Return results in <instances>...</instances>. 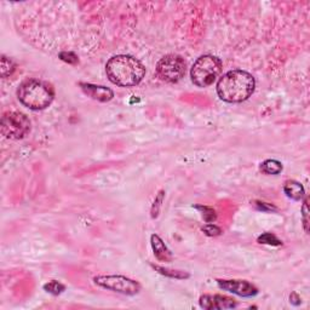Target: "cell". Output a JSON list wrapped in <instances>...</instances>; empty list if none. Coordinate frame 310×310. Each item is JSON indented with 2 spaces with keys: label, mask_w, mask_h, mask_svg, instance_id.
<instances>
[{
  "label": "cell",
  "mask_w": 310,
  "mask_h": 310,
  "mask_svg": "<svg viewBox=\"0 0 310 310\" xmlns=\"http://www.w3.org/2000/svg\"><path fill=\"white\" fill-rule=\"evenodd\" d=\"M256 80L246 70H229L217 82V94L220 100L228 103L244 102L252 96Z\"/></svg>",
  "instance_id": "6da1fadb"
},
{
  "label": "cell",
  "mask_w": 310,
  "mask_h": 310,
  "mask_svg": "<svg viewBox=\"0 0 310 310\" xmlns=\"http://www.w3.org/2000/svg\"><path fill=\"white\" fill-rule=\"evenodd\" d=\"M106 73L110 81L122 87H132L140 84L146 75L143 63L130 55H118L109 58Z\"/></svg>",
  "instance_id": "7a4b0ae2"
},
{
  "label": "cell",
  "mask_w": 310,
  "mask_h": 310,
  "mask_svg": "<svg viewBox=\"0 0 310 310\" xmlns=\"http://www.w3.org/2000/svg\"><path fill=\"white\" fill-rule=\"evenodd\" d=\"M17 97L20 102L32 110L48 108L55 97L54 87L49 82L28 79L18 86Z\"/></svg>",
  "instance_id": "3957f363"
},
{
  "label": "cell",
  "mask_w": 310,
  "mask_h": 310,
  "mask_svg": "<svg viewBox=\"0 0 310 310\" xmlns=\"http://www.w3.org/2000/svg\"><path fill=\"white\" fill-rule=\"evenodd\" d=\"M223 68L222 61L212 55L200 56L190 69V78L198 87L211 86L218 78Z\"/></svg>",
  "instance_id": "277c9868"
},
{
  "label": "cell",
  "mask_w": 310,
  "mask_h": 310,
  "mask_svg": "<svg viewBox=\"0 0 310 310\" xmlns=\"http://www.w3.org/2000/svg\"><path fill=\"white\" fill-rule=\"evenodd\" d=\"M187 64L180 55H166L159 61L156 64V75L160 78L162 81L170 82V84H176V82L182 80V78L186 74Z\"/></svg>",
  "instance_id": "5b68a950"
},
{
  "label": "cell",
  "mask_w": 310,
  "mask_h": 310,
  "mask_svg": "<svg viewBox=\"0 0 310 310\" xmlns=\"http://www.w3.org/2000/svg\"><path fill=\"white\" fill-rule=\"evenodd\" d=\"M30 132V120L21 112H6L2 116V134L9 140H22Z\"/></svg>",
  "instance_id": "8992f818"
},
{
  "label": "cell",
  "mask_w": 310,
  "mask_h": 310,
  "mask_svg": "<svg viewBox=\"0 0 310 310\" xmlns=\"http://www.w3.org/2000/svg\"><path fill=\"white\" fill-rule=\"evenodd\" d=\"M94 281L98 286L106 290L126 294V296H135L141 291L140 282L122 275H98L95 276Z\"/></svg>",
  "instance_id": "52a82bcc"
},
{
  "label": "cell",
  "mask_w": 310,
  "mask_h": 310,
  "mask_svg": "<svg viewBox=\"0 0 310 310\" xmlns=\"http://www.w3.org/2000/svg\"><path fill=\"white\" fill-rule=\"evenodd\" d=\"M217 284L220 290L240 297H254L258 293V288L246 280H217Z\"/></svg>",
  "instance_id": "ba28073f"
},
{
  "label": "cell",
  "mask_w": 310,
  "mask_h": 310,
  "mask_svg": "<svg viewBox=\"0 0 310 310\" xmlns=\"http://www.w3.org/2000/svg\"><path fill=\"white\" fill-rule=\"evenodd\" d=\"M201 308L206 310H220V309H233L236 308L238 303L230 297L222 296V294H204L200 297Z\"/></svg>",
  "instance_id": "9c48e42d"
},
{
  "label": "cell",
  "mask_w": 310,
  "mask_h": 310,
  "mask_svg": "<svg viewBox=\"0 0 310 310\" xmlns=\"http://www.w3.org/2000/svg\"><path fill=\"white\" fill-rule=\"evenodd\" d=\"M81 90L86 96L91 97L92 100H96L98 102H109L114 97V92L106 86H100V85L88 84V82H80Z\"/></svg>",
  "instance_id": "30bf717a"
},
{
  "label": "cell",
  "mask_w": 310,
  "mask_h": 310,
  "mask_svg": "<svg viewBox=\"0 0 310 310\" xmlns=\"http://www.w3.org/2000/svg\"><path fill=\"white\" fill-rule=\"evenodd\" d=\"M150 245H152L154 256L160 260V262H171V260H172V253L168 250L160 236L156 234H153L150 236Z\"/></svg>",
  "instance_id": "8fae6325"
},
{
  "label": "cell",
  "mask_w": 310,
  "mask_h": 310,
  "mask_svg": "<svg viewBox=\"0 0 310 310\" xmlns=\"http://www.w3.org/2000/svg\"><path fill=\"white\" fill-rule=\"evenodd\" d=\"M284 192L287 195V198L292 199L294 201L302 200L305 195L304 187L294 180H288L285 182Z\"/></svg>",
  "instance_id": "7c38bea8"
},
{
  "label": "cell",
  "mask_w": 310,
  "mask_h": 310,
  "mask_svg": "<svg viewBox=\"0 0 310 310\" xmlns=\"http://www.w3.org/2000/svg\"><path fill=\"white\" fill-rule=\"evenodd\" d=\"M152 268H154L159 274L167 276V278L171 279H178V280H183V279H189L190 274L187 272H183V270H174V269H168L164 268V267H159L152 264Z\"/></svg>",
  "instance_id": "4fadbf2b"
},
{
  "label": "cell",
  "mask_w": 310,
  "mask_h": 310,
  "mask_svg": "<svg viewBox=\"0 0 310 310\" xmlns=\"http://www.w3.org/2000/svg\"><path fill=\"white\" fill-rule=\"evenodd\" d=\"M282 164L274 159H268L260 164V171L265 174H279L282 171Z\"/></svg>",
  "instance_id": "5bb4252c"
},
{
  "label": "cell",
  "mask_w": 310,
  "mask_h": 310,
  "mask_svg": "<svg viewBox=\"0 0 310 310\" xmlns=\"http://www.w3.org/2000/svg\"><path fill=\"white\" fill-rule=\"evenodd\" d=\"M15 69H16V64H15L10 58L2 56V78H8V76H10L12 73L15 72Z\"/></svg>",
  "instance_id": "9a60e30c"
},
{
  "label": "cell",
  "mask_w": 310,
  "mask_h": 310,
  "mask_svg": "<svg viewBox=\"0 0 310 310\" xmlns=\"http://www.w3.org/2000/svg\"><path fill=\"white\" fill-rule=\"evenodd\" d=\"M44 290L46 292L54 294V296H58V294H61L64 290H66V286H64L62 282L57 280H52L44 285Z\"/></svg>",
  "instance_id": "2e32d148"
},
{
  "label": "cell",
  "mask_w": 310,
  "mask_h": 310,
  "mask_svg": "<svg viewBox=\"0 0 310 310\" xmlns=\"http://www.w3.org/2000/svg\"><path fill=\"white\" fill-rule=\"evenodd\" d=\"M257 241L263 245H270V246H281L282 241L279 240L278 238L272 233H264V234L259 235Z\"/></svg>",
  "instance_id": "e0dca14e"
},
{
  "label": "cell",
  "mask_w": 310,
  "mask_h": 310,
  "mask_svg": "<svg viewBox=\"0 0 310 310\" xmlns=\"http://www.w3.org/2000/svg\"><path fill=\"white\" fill-rule=\"evenodd\" d=\"M196 208H198V210H200L202 212V218H204L205 222L211 223V222H213V220H216L217 214H216V211H214L212 207L196 206Z\"/></svg>",
  "instance_id": "ac0fdd59"
},
{
  "label": "cell",
  "mask_w": 310,
  "mask_h": 310,
  "mask_svg": "<svg viewBox=\"0 0 310 310\" xmlns=\"http://www.w3.org/2000/svg\"><path fill=\"white\" fill-rule=\"evenodd\" d=\"M164 196H165L164 190H160V192L158 193V195L155 196L154 204H153V206H152V218H156V217L159 216V212H160V207H161V202L162 200H164Z\"/></svg>",
  "instance_id": "d6986e66"
},
{
  "label": "cell",
  "mask_w": 310,
  "mask_h": 310,
  "mask_svg": "<svg viewBox=\"0 0 310 310\" xmlns=\"http://www.w3.org/2000/svg\"><path fill=\"white\" fill-rule=\"evenodd\" d=\"M202 232L207 236H218L222 234V229L216 224H206V226L202 227Z\"/></svg>",
  "instance_id": "ffe728a7"
},
{
  "label": "cell",
  "mask_w": 310,
  "mask_h": 310,
  "mask_svg": "<svg viewBox=\"0 0 310 310\" xmlns=\"http://www.w3.org/2000/svg\"><path fill=\"white\" fill-rule=\"evenodd\" d=\"M60 58L62 61H64V62L69 63V64H76L79 62L78 60V56L74 54V52L72 51H63L60 54Z\"/></svg>",
  "instance_id": "44dd1931"
},
{
  "label": "cell",
  "mask_w": 310,
  "mask_h": 310,
  "mask_svg": "<svg viewBox=\"0 0 310 310\" xmlns=\"http://www.w3.org/2000/svg\"><path fill=\"white\" fill-rule=\"evenodd\" d=\"M302 213H303V224H304V229L305 232L308 233V223H309V219H308V198H305L304 200V204H303V207H302Z\"/></svg>",
  "instance_id": "7402d4cb"
},
{
  "label": "cell",
  "mask_w": 310,
  "mask_h": 310,
  "mask_svg": "<svg viewBox=\"0 0 310 310\" xmlns=\"http://www.w3.org/2000/svg\"><path fill=\"white\" fill-rule=\"evenodd\" d=\"M290 302L292 303V304H294V305L300 304V298L298 297V294H297V293L291 294V296H290Z\"/></svg>",
  "instance_id": "603a6c76"
},
{
  "label": "cell",
  "mask_w": 310,
  "mask_h": 310,
  "mask_svg": "<svg viewBox=\"0 0 310 310\" xmlns=\"http://www.w3.org/2000/svg\"><path fill=\"white\" fill-rule=\"evenodd\" d=\"M257 206H258L260 210H267V208H269V210H276L274 206H270V205L265 204V202H257Z\"/></svg>",
  "instance_id": "cb8c5ba5"
}]
</instances>
